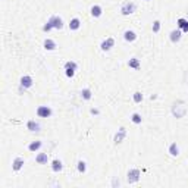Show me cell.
Here are the masks:
<instances>
[{
  "label": "cell",
  "instance_id": "obj_22",
  "mask_svg": "<svg viewBox=\"0 0 188 188\" xmlns=\"http://www.w3.org/2000/svg\"><path fill=\"white\" fill-rule=\"evenodd\" d=\"M81 97H82L84 100H90V99H91V91H90L88 88H84V90L81 91Z\"/></svg>",
  "mask_w": 188,
  "mask_h": 188
},
{
  "label": "cell",
  "instance_id": "obj_15",
  "mask_svg": "<svg viewBox=\"0 0 188 188\" xmlns=\"http://www.w3.org/2000/svg\"><path fill=\"white\" fill-rule=\"evenodd\" d=\"M123 38L126 40V41H134V40H137V34L134 33V31H125L123 33Z\"/></svg>",
  "mask_w": 188,
  "mask_h": 188
},
{
  "label": "cell",
  "instance_id": "obj_1",
  "mask_svg": "<svg viewBox=\"0 0 188 188\" xmlns=\"http://www.w3.org/2000/svg\"><path fill=\"white\" fill-rule=\"evenodd\" d=\"M62 27H63V21H62V18H60V16H52V18L47 21V24L43 27V30H44V31H50L52 28L62 30Z\"/></svg>",
  "mask_w": 188,
  "mask_h": 188
},
{
  "label": "cell",
  "instance_id": "obj_26",
  "mask_svg": "<svg viewBox=\"0 0 188 188\" xmlns=\"http://www.w3.org/2000/svg\"><path fill=\"white\" fill-rule=\"evenodd\" d=\"M159 30H160V22L156 21V22L153 24V31H154V33H159Z\"/></svg>",
  "mask_w": 188,
  "mask_h": 188
},
{
  "label": "cell",
  "instance_id": "obj_28",
  "mask_svg": "<svg viewBox=\"0 0 188 188\" xmlns=\"http://www.w3.org/2000/svg\"><path fill=\"white\" fill-rule=\"evenodd\" d=\"M182 31H184V33H188V21L185 22V24H184V27H182Z\"/></svg>",
  "mask_w": 188,
  "mask_h": 188
},
{
  "label": "cell",
  "instance_id": "obj_23",
  "mask_svg": "<svg viewBox=\"0 0 188 188\" xmlns=\"http://www.w3.org/2000/svg\"><path fill=\"white\" fill-rule=\"evenodd\" d=\"M78 171H79L81 173H84V172L87 171V166H85V162H82V160H79V162H78Z\"/></svg>",
  "mask_w": 188,
  "mask_h": 188
},
{
  "label": "cell",
  "instance_id": "obj_17",
  "mask_svg": "<svg viewBox=\"0 0 188 188\" xmlns=\"http://www.w3.org/2000/svg\"><path fill=\"white\" fill-rule=\"evenodd\" d=\"M81 27V21L78 19V18H74V19H71V22H69V28L72 30V31H75Z\"/></svg>",
  "mask_w": 188,
  "mask_h": 188
},
{
  "label": "cell",
  "instance_id": "obj_6",
  "mask_svg": "<svg viewBox=\"0 0 188 188\" xmlns=\"http://www.w3.org/2000/svg\"><path fill=\"white\" fill-rule=\"evenodd\" d=\"M37 115L40 118H49L52 115V109L47 107V106H40L37 109Z\"/></svg>",
  "mask_w": 188,
  "mask_h": 188
},
{
  "label": "cell",
  "instance_id": "obj_13",
  "mask_svg": "<svg viewBox=\"0 0 188 188\" xmlns=\"http://www.w3.org/2000/svg\"><path fill=\"white\" fill-rule=\"evenodd\" d=\"M62 168H63V165H62V162H60L59 159H54V160L52 162V169H53V172H60Z\"/></svg>",
  "mask_w": 188,
  "mask_h": 188
},
{
  "label": "cell",
  "instance_id": "obj_3",
  "mask_svg": "<svg viewBox=\"0 0 188 188\" xmlns=\"http://www.w3.org/2000/svg\"><path fill=\"white\" fill-rule=\"evenodd\" d=\"M135 9H137V6L134 1H125L120 7V12H122V15H131L135 12Z\"/></svg>",
  "mask_w": 188,
  "mask_h": 188
},
{
  "label": "cell",
  "instance_id": "obj_18",
  "mask_svg": "<svg viewBox=\"0 0 188 188\" xmlns=\"http://www.w3.org/2000/svg\"><path fill=\"white\" fill-rule=\"evenodd\" d=\"M102 12H103V10H102V7H100L99 4H96V6L91 7V15H93L94 18H99V16L102 15Z\"/></svg>",
  "mask_w": 188,
  "mask_h": 188
},
{
  "label": "cell",
  "instance_id": "obj_16",
  "mask_svg": "<svg viewBox=\"0 0 188 188\" xmlns=\"http://www.w3.org/2000/svg\"><path fill=\"white\" fill-rule=\"evenodd\" d=\"M44 49H46V50H54V49H56V43H54L52 38H47V40L44 41Z\"/></svg>",
  "mask_w": 188,
  "mask_h": 188
},
{
  "label": "cell",
  "instance_id": "obj_10",
  "mask_svg": "<svg viewBox=\"0 0 188 188\" xmlns=\"http://www.w3.org/2000/svg\"><path fill=\"white\" fill-rule=\"evenodd\" d=\"M24 163H25V162H24V159H22V157H16V159L13 160V163H12L13 171H16V172H18V171L24 166Z\"/></svg>",
  "mask_w": 188,
  "mask_h": 188
},
{
  "label": "cell",
  "instance_id": "obj_9",
  "mask_svg": "<svg viewBox=\"0 0 188 188\" xmlns=\"http://www.w3.org/2000/svg\"><path fill=\"white\" fill-rule=\"evenodd\" d=\"M113 44H115V40H113L112 37H109L107 40H105V41L102 43V50H105V52L110 50L113 47Z\"/></svg>",
  "mask_w": 188,
  "mask_h": 188
},
{
  "label": "cell",
  "instance_id": "obj_8",
  "mask_svg": "<svg viewBox=\"0 0 188 188\" xmlns=\"http://www.w3.org/2000/svg\"><path fill=\"white\" fill-rule=\"evenodd\" d=\"M33 85V78L30 75H24L21 78V87H24V88H30Z\"/></svg>",
  "mask_w": 188,
  "mask_h": 188
},
{
  "label": "cell",
  "instance_id": "obj_2",
  "mask_svg": "<svg viewBox=\"0 0 188 188\" xmlns=\"http://www.w3.org/2000/svg\"><path fill=\"white\" fill-rule=\"evenodd\" d=\"M172 113H173L175 118H184L185 113H187V105H185V102H182V100L175 102L173 106H172Z\"/></svg>",
  "mask_w": 188,
  "mask_h": 188
},
{
  "label": "cell",
  "instance_id": "obj_21",
  "mask_svg": "<svg viewBox=\"0 0 188 188\" xmlns=\"http://www.w3.org/2000/svg\"><path fill=\"white\" fill-rule=\"evenodd\" d=\"M41 146H43L41 141H34V143H31V144L28 146V150L30 151H37L38 149H41Z\"/></svg>",
  "mask_w": 188,
  "mask_h": 188
},
{
  "label": "cell",
  "instance_id": "obj_11",
  "mask_svg": "<svg viewBox=\"0 0 188 188\" xmlns=\"http://www.w3.org/2000/svg\"><path fill=\"white\" fill-rule=\"evenodd\" d=\"M181 36H182V31L181 30H173L171 33V41L172 43H178L181 40Z\"/></svg>",
  "mask_w": 188,
  "mask_h": 188
},
{
  "label": "cell",
  "instance_id": "obj_20",
  "mask_svg": "<svg viewBox=\"0 0 188 188\" xmlns=\"http://www.w3.org/2000/svg\"><path fill=\"white\" fill-rule=\"evenodd\" d=\"M128 66H129V68H134V69H138V68H140V60H138L137 57H132V59H129Z\"/></svg>",
  "mask_w": 188,
  "mask_h": 188
},
{
  "label": "cell",
  "instance_id": "obj_7",
  "mask_svg": "<svg viewBox=\"0 0 188 188\" xmlns=\"http://www.w3.org/2000/svg\"><path fill=\"white\" fill-rule=\"evenodd\" d=\"M125 135H126V129H125V128H119L118 132H116V135H115V143H116V144L122 143L123 138H125Z\"/></svg>",
  "mask_w": 188,
  "mask_h": 188
},
{
  "label": "cell",
  "instance_id": "obj_4",
  "mask_svg": "<svg viewBox=\"0 0 188 188\" xmlns=\"http://www.w3.org/2000/svg\"><path fill=\"white\" fill-rule=\"evenodd\" d=\"M76 63L74 62V60H69V62H66L65 63V71H66V76H69V78H72L74 76V74H75L76 71Z\"/></svg>",
  "mask_w": 188,
  "mask_h": 188
},
{
  "label": "cell",
  "instance_id": "obj_24",
  "mask_svg": "<svg viewBox=\"0 0 188 188\" xmlns=\"http://www.w3.org/2000/svg\"><path fill=\"white\" fill-rule=\"evenodd\" d=\"M141 100H143V94H141L140 91L134 93V102H135V103H140Z\"/></svg>",
  "mask_w": 188,
  "mask_h": 188
},
{
  "label": "cell",
  "instance_id": "obj_14",
  "mask_svg": "<svg viewBox=\"0 0 188 188\" xmlns=\"http://www.w3.org/2000/svg\"><path fill=\"white\" fill-rule=\"evenodd\" d=\"M47 160H49L47 153H40V154H37V157H36V162H37L38 165H46Z\"/></svg>",
  "mask_w": 188,
  "mask_h": 188
},
{
  "label": "cell",
  "instance_id": "obj_25",
  "mask_svg": "<svg viewBox=\"0 0 188 188\" xmlns=\"http://www.w3.org/2000/svg\"><path fill=\"white\" fill-rule=\"evenodd\" d=\"M132 122H134V123H141V116H140L138 113H134V115H132Z\"/></svg>",
  "mask_w": 188,
  "mask_h": 188
},
{
  "label": "cell",
  "instance_id": "obj_12",
  "mask_svg": "<svg viewBox=\"0 0 188 188\" xmlns=\"http://www.w3.org/2000/svg\"><path fill=\"white\" fill-rule=\"evenodd\" d=\"M27 128H28L30 131H33V132H38V131H40V123L36 122V120H28Z\"/></svg>",
  "mask_w": 188,
  "mask_h": 188
},
{
  "label": "cell",
  "instance_id": "obj_27",
  "mask_svg": "<svg viewBox=\"0 0 188 188\" xmlns=\"http://www.w3.org/2000/svg\"><path fill=\"white\" fill-rule=\"evenodd\" d=\"M185 22H187V19H184V18H179V19H178V27L182 30V27H184V24H185Z\"/></svg>",
  "mask_w": 188,
  "mask_h": 188
},
{
  "label": "cell",
  "instance_id": "obj_5",
  "mask_svg": "<svg viewBox=\"0 0 188 188\" xmlns=\"http://www.w3.org/2000/svg\"><path fill=\"white\" fill-rule=\"evenodd\" d=\"M140 175H141V172H140L138 169H131V171L128 172V182H129V184L138 182V179H140Z\"/></svg>",
  "mask_w": 188,
  "mask_h": 188
},
{
  "label": "cell",
  "instance_id": "obj_19",
  "mask_svg": "<svg viewBox=\"0 0 188 188\" xmlns=\"http://www.w3.org/2000/svg\"><path fill=\"white\" fill-rule=\"evenodd\" d=\"M169 153H171V156H173V157L179 154V149H178L176 143H172V144L169 146Z\"/></svg>",
  "mask_w": 188,
  "mask_h": 188
}]
</instances>
